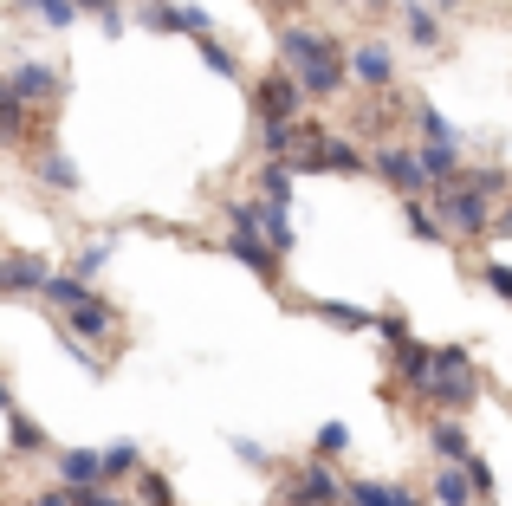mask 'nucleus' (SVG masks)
<instances>
[{
    "label": "nucleus",
    "instance_id": "obj_33",
    "mask_svg": "<svg viewBox=\"0 0 512 506\" xmlns=\"http://www.w3.org/2000/svg\"><path fill=\"white\" fill-rule=\"evenodd\" d=\"M111 247H117V241H111V234H104V241H91L85 253H78V266H72V273H85V279H91V273H98V266H104V260H111Z\"/></svg>",
    "mask_w": 512,
    "mask_h": 506
},
{
    "label": "nucleus",
    "instance_id": "obj_30",
    "mask_svg": "<svg viewBox=\"0 0 512 506\" xmlns=\"http://www.w3.org/2000/svg\"><path fill=\"white\" fill-rule=\"evenodd\" d=\"M137 494H143V506H175V487H169L156 468H143V474H137Z\"/></svg>",
    "mask_w": 512,
    "mask_h": 506
},
{
    "label": "nucleus",
    "instance_id": "obj_28",
    "mask_svg": "<svg viewBox=\"0 0 512 506\" xmlns=\"http://www.w3.org/2000/svg\"><path fill=\"white\" fill-rule=\"evenodd\" d=\"M260 195H266V202H286V208H292V169H286V163H266V169H260Z\"/></svg>",
    "mask_w": 512,
    "mask_h": 506
},
{
    "label": "nucleus",
    "instance_id": "obj_22",
    "mask_svg": "<svg viewBox=\"0 0 512 506\" xmlns=\"http://www.w3.org/2000/svg\"><path fill=\"white\" fill-rule=\"evenodd\" d=\"M402 26H409V39H415L422 52H435V46H441V20H435V13L422 7V0H409V13H402Z\"/></svg>",
    "mask_w": 512,
    "mask_h": 506
},
{
    "label": "nucleus",
    "instance_id": "obj_4",
    "mask_svg": "<svg viewBox=\"0 0 512 506\" xmlns=\"http://www.w3.org/2000/svg\"><path fill=\"white\" fill-rule=\"evenodd\" d=\"M227 253H234V260L247 266V273L260 279V286H273V279H279V247L266 241V234L253 228V221H234V234H227Z\"/></svg>",
    "mask_w": 512,
    "mask_h": 506
},
{
    "label": "nucleus",
    "instance_id": "obj_29",
    "mask_svg": "<svg viewBox=\"0 0 512 506\" xmlns=\"http://www.w3.org/2000/svg\"><path fill=\"white\" fill-rule=\"evenodd\" d=\"M104 474H111V481H117V474H143L137 442H111V448H104Z\"/></svg>",
    "mask_w": 512,
    "mask_h": 506
},
{
    "label": "nucleus",
    "instance_id": "obj_42",
    "mask_svg": "<svg viewBox=\"0 0 512 506\" xmlns=\"http://www.w3.org/2000/svg\"><path fill=\"white\" fill-rule=\"evenodd\" d=\"M493 228H500V234H512V202L500 208V221H493Z\"/></svg>",
    "mask_w": 512,
    "mask_h": 506
},
{
    "label": "nucleus",
    "instance_id": "obj_38",
    "mask_svg": "<svg viewBox=\"0 0 512 506\" xmlns=\"http://www.w3.org/2000/svg\"><path fill=\"white\" fill-rule=\"evenodd\" d=\"M376 331H383L389 344H409V325H402V312H383V318H376Z\"/></svg>",
    "mask_w": 512,
    "mask_h": 506
},
{
    "label": "nucleus",
    "instance_id": "obj_40",
    "mask_svg": "<svg viewBox=\"0 0 512 506\" xmlns=\"http://www.w3.org/2000/svg\"><path fill=\"white\" fill-rule=\"evenodd\" d=\"M487 286H493V292H500V299L512 305V266H500V260H493V266H487Z\"/></svg>",
    "mask_w": 512,
    "mask_h": 506
},
{
    "label": "nucleus",
    "instance_id": "obj_8",
    "mask_svg": "<svg viewBox=\"0 0 512 506\" xmlns=\"http://www.w3.org/2000/svg\"><path fill=\"white\" fill-rule=\"evenodd\" d=\"M435 364H441V351H428V344H396V377L409 383L415 396H428V383H435Z\"/></svg>",
    "mask_w": 512,
    "mask_h": 506
},
{
    "label": "nucleus",
    "instance_id": "obj_13",
    "mask_svg": "<svg viewBox=\"0 0 512 506\" xmlns=\"http://www.w3.org/2000/svg\"><path fill=\"white\" fill-rule=\"evenodd\" d=\"M7 85L20 91L26 104H39V98H52V91H59V72H52V65H20V72H13Z\"/></svg>",
    "mask_w": 512,
    "mask_h": 506
},
{
    "label": "nucleus",
    "instance_id": "obj_6",
    "mask_svg": "<svg viewBox=\"0 0 512 506\" xmlns=\"http://www.w3.org/2000/svg\"><path fill=\"white\" fill-rule=\"evenodd\" d=\"M376 176H383L396 195H422V189H435V176L422 169V150H376Z\"/></svg>",
    "mask_w": 512,
    "mask_h": 506
},
{
    "label": "nucleus",
    "instance_id": "obj_3",
    "mask_svg": "<svg viewBox=\"0 0 512 506\" xmlns=\"http://www.w3.org/2000/svg\"><path fill=\"white\" fill-rule=\"evenodd\" d=\"M441 221H448V234H487L493 228V195L467 189V182H448V195H441Z\"/></svg>",
    "mask_w": 512,
    "mask_h": 506
},
{
    "label": "nucleus",
    "instance_id": "obj_41",
    "mask_svg": "<svg viewBox=\"0 0 512 506\" xmlns=\"http://www.w3.org/2000/svg\"><path fill=\"white\" fill-rule=\"evenodd\" d=\"M33 506H78L72 487H46V494H33Z\"/></svg>",
    "mask_w": 512,
    "mask_h": 506
},
{
    "label": "nucleus",
    "instance_id": "obj_23",
    "mask_svg": "<svg viewBox=\"0 0 512 506\" xmlns=\"http://www.w3.org/2000/svg\"><path fill=\"white\" fill-rule=\"evenodd\" d=\"M325 169H331V176H363V150H357V143H344L338 130H331V143H325Z\"/></svg>",
    "mask_w": 512,
    "mask_h": 506
},
{
    "label": "nucleus",
    "instance_id": "obj_1",
    "mask_svg": "<svg viewBox=\"0 0 512 506\" xmlns=\"http://www.w3.org/2000/svg\"><path fill=\"white\" fill-rule=\"evenodd\" d=\"M279 52H286V65L305 78L312 98H331V91L350 78V59L338 52V39L318 33V26H286V33H279Z\"/></svg>",
    "mask_w": 512,
    "mask_h": 506
},
{
    "label": "nucleus",
    "instance_id": "obj_24",
    "mask_svg": "<svg viewBox=\"0 0 512 506\" xmlns=\"http://www.w3.org/2000/svg\"><path fill=\"white\" fill-rule=\"evenodd\" d=\"M318 312L331 318V325H344V331H376V312H363V305H344V299H325Z\"/></svg>",
    "mask_w": 512,
    "mask_h": 506
},
{
    "label": "nucleus",
    "instance_id": "obj_16",
    "mask_svg": "<svg viewBox=\"0 0 512 506\" xmlns=\"http://www.w3.org/2000/svg\"><path fill=\"white\" fill-rule=\"evenodd\" d=\"M39 182H46V189H59V195H72L78 189V163L65 150H39Z\"/></svg>",
    "mask_w": 512,
    "mask_h": 506
},
{
    "label": "nucleus",
    "instance_id": "obj_18",
    "mask_svg": "<svg viewBox=\"0 0 512 506\" xmlns=\"http://www.w3.org/2000/svg\"><path fill=\"white\" fill-rule=\"evenodd\" d=\"M350 506H422V500L402 494V487H389V481H357L350 487Z\"/></svg>",
    "mask_w": 512,
    "mask_h": 506
},
{
    "label": "nucleus",
    "instance_id": "obj_19",
    "mask_svg": "<svg viewBox=\"0 0 512 506\" xmlns=\"http://www.w3.org/2000/svg\"><path fill=\"white\" fill-rule=\"evenodd\" d=\"M467 487H474L467 461H448V468L435 474V500H441V506H467Z\"/></svg>",
    "mask_w": 512,
    "mask_h": 506
},
{
    "label": "nucleus",
    "instance_id": "obj_2",
    "mask_svg": "<svg viewBox=\"0 0 512 506\" xmlns=\"http://www.w3.org/2000/svg\"><path fill=\"white\" fill-rule=\"evenodd\" d=\"M474 396H480L474 364H467L461 344H448V351H441V364H435V383H428V403H441V409H474Z\"/></svg>",
    "mask_w": 512,
    "mask_h": 506
},
{
    "label": "nucleus",
    "instance_id": "obj_15",
    "mask_svg": "<svg viewBox=\"0 0 512 506\" xmlns=\"http://www.w3.org/2000/svg\"><path fill=\"white\" fill-rule=\"evenodd\" d=\"M39 299H52L59 312H72V305H85V299H91V279H85V273H52Z\"/></svg>",
    "mask_w": 512,
    "mask_h": 506
},
{
    "label": "nucleus",
    "instance_id": "obj_25",
    "mask_svg": "<svg viewBox=\"0 0 512 506\" xmlns=\"http://www.w3.org/2000/svg\"><path fill=\"white\" fill-rule=\"evenodd\" d=\"M422 169H428V176H441V182H454V176H461L454 143H422Z\"/></svg>",
    "mask_w": 512,
    "mask_h": 506
},
{
    "label": "nucleus",
    "instance_id": "obj_34",
    "mask_svg": "<svg viewBox=\"0 0 512 506\" xmlns=\"http://www.w3.org/2000/svg\"><path fill=\"white\" fill-rule=\"evenodd\" d=\"M150 26L156 33H182V7L175 0H150Z\"/></svg>",
    "mask_w": 512,
    "mask_h": 506
},
{
    "label": "nucleus",
    "instance_id": "obj_26",
    "mask_svg": "<svg viewBox=\"0 0 512 506\" xmlns=\"http://www.w3.org/2000/svg\"><path fill=\"white\" fill-rule=\"evenodd\" d=\"M415 124H422V143H461V130H454L435 104H415Z\"/></svg>",
    "mask_w": 512,
    "mask_h": 506
},
{
    "label": "nucleus",
    "instance_id": "obj_10",
    "mask_svg": "<svg viewBox=\"0 0 512 506\" xmlns=\"http://www.w3.org/2000/svg\"><path fill=\"white\" fill-rule=\"evenodd\" d=\"M65 325H72V338H111V331H117V312L98 299V292H91L85 305H72V312H65Z\"/></svg>",
    "mask_w": 512,
    "mask_h": 506
},
{
    "label": "nucleus",
    "instance_id": "obj_7",
    "mask_svg": "<svg viewBox=\"0 0 512 506\" xmlns=\"http://www.w3.org/2000/svg\"><path fill=\"white\" fill-rule=\"evenodd\" d=\"M312 98V91H305V78L292 72H273V78H260V117H299V104Z\"/></svg>",
    "mask_w": 512,
    "mask_h": 506
},
{
    "label": "nucleus",
    "instance_id": "obj_14",
    "mask_svg": "<svg viewBox=\"0 0 512 506\" xmlns=\"http://www.w3.org/2000/svg\"><path fill=\"white\" fill-rule=\"evenodd\" d=\"M0 416H7V448H13V455H33V448H46V442H39V429L20 416V403H13V396H0Z\"/></svg>",
    "mask_w": 512,
    "mask_h": 506
},
{
    "label": "nucleus",
    "instance_id": "obj_39",
    "mask_svg": "<svg viewBox=\"0 0 512 506\" xmlns=\"http://www.w3.org/2000/svg\"><path fill=\"white\" fill-rule=\"evenodd\" d=\"M234 461H240V468H266V448H260V442H240V435H234Z\"/></svg>",
    "mask_w": 512,
    "mask_h": 506
},
{
    "label": "nucleus",
    "instance_id": "obj_36",
    "mask_svg": "<svg viewBox=\"0 0 512 506\" xmlns=\"http://www.w3.org/2000/svg\"><path fill=\"white\" fill-rule=\"evenodd\" d=\"M467 474H474V494H480V500H500V481H493V468H487L480 455L467 461Z\"/></svg>",
    "mask_w": 512,
    "mask_h": 506
},
{
    "label": "nucleus",
    "instance_id": "obj_32",
    "mask_svg": "<svg viewBox=\"0 0 512 506\" xmlns=\"http://www.w3.org/2000/svg\"><path fill=\"white\" fill-rule=\"evenodd\" d=\"M312 448H318V455H325V461H331V455H344V448H350V429H344V422H325Z\"/></svg>",
    "mask_w": 512,
    "mask_h": 506
},
{
    "label": "nucleus",
    "instance_id": "obj_17",
    "mask_svg": "<svg viewBox=\"0 0 512 506\" xmlns=\"http://www.w3.org/2000/svg\"><path fill=\"white\" fill-rule=\"evenodd\" d=\"M402 221H409V234H415V241H428V247L448 241V221H441L428 202H415V195H409V208H402Z\"/></svg>",
    "mask_w": 512,
    "mask_h": 506
},
{
    "label": "nucleus",
    "instance_id": "obj_20",
    "mask_svg": "<svg viewBox=\"0 0 512 506\" xmlns=\"http://www.w3.org/2000/svg\"><path fill=\"white\" fill-rule=\"evenodd\" d=\"M26 137V98L13 85H0V143H20Z\"/></svg>",
    "mask_w": 512,
    "mask_h": 506
},
{
    "label": "nucleus",
    "instance_id": "obj_9",
    "mask_svg": "<svg viewBox=\"0 0 512 506\" xmlns=\"http://www.w3.org/2000/svg\"><path fill=\"white\" fill-rule=\"evenodd\" d=\"M46 279H52V266L39 253H7L0 260V286L7 292H46Z\"/></svg>",
    "mask_w": 512,
    "mask_h": 506
},
{
    "label": "nucleus",
    "instance_id": "obj_27",
    "mask_svg": "<svg viewBox=\"0 0 512 506\" xmlns=\"http://www.w3.org/2000/svg\"><path fill=\"white\" fill-rule=\"evenodd\" d=\"M195 46H201V65H208L214 78H240L234 52H227V46H221V39H214V33H208V39H195Z\"/></svg>",
    "mask_w": 512,
    "mask_h": 506
},
{
    "label": "nucleus",
    "instance_id": "obj_31",
    "mask_svg": "<svg viewBox=\"0 0 512 506\" xmlns=\"http://www.w3.org/2000/svg\"><path fill=\"white\" fill-rule=\"evenodd\" d=\"M85 13H98L104 20V33H124V0H78Z\"/></svg>",
    "mask_w": 512,
    "mask_h": 506
},
{
    "label": "nucleus",
    "instance_id": "obj_11",
    "mask_svg": "<svg viewBox=\"0 0 512 506\" xmlns=\"http://www.w3.org/2000/svg\"><path fill=\"white\" fill-rule=\"evenodd\" d=\"M350 78H363V91H383L389 78H396L389 46H357V52H350Z\"/></svg>",
    "mask_w": 512,
    "mask_h": 506
},
{
    "label": "nucleus",
    "instance_id": "obj_37",
    "mask_svg": "<svg viewBox=\"0 0 512 506\" xmlns=\"http://www.w3.org/2000/svg\"><path fill=\"white\" fill-rule=\"evenodd\" d=\"M182 33H188V39H208V33H214V20H208L201 7H182Z\"/></svg>",
    "mask_w": 512,
    "mask_h": 506
},
{
    "label": "nucleus",
    "instance_id": "obj_12",
    "mask_svg": "<svg viewBox=\"0 0 512 506\" xmlns=\"http://www.w3.org/2000/svg\"><path fill=\"white\" fill-rule=\"evenodd\" d=\"M59 481L91 487V481H111V474H104V455H98V448H59Z\"/></svg>",
    "mask_w": 512,
    "mask_h": 506
},
{
    "label": "nucleus",
    "instance_id": "obj_21",
    "mask_svg": "<svg viewBox=\"0 0 512 506\" xmlns=\"http://www.w3.org/2000/svg\"><path fill=\"white\" fill-rule=\"evenodd\" d=\"M428 442H435L441 461H474V442H467L461 422H435V435H428Z\"/></svg>",
    "mask_w": 512,
    "mask_h": 506
},
{
    "label": "nucleus",
    "instance_id": "obj_5",
    "mask_svg": "<svg viewBox=\"0 0 512 506\" xmlns=\"http://www.w3.org/2000/svg\"><path fill=\"white\" fill-rule=\"evenodd\" d=\"M286 500H292V506H338V500H350V487L331 481L325 455H318V461H305V468L286 481Z\"/></svg>",
    "mask_w": 512,
    "mask_h": 506
},
{
    "label": "nucleus",
    "instance_id": "obj_35",
    "mask_svg": "<svg viewBox=\"0 0 512 506\" xmlns=\"http://www.w3.org/2000/svg\"><path fill=\"white\" fill-rule=\"evenodd\" d=\"M65 487H72V481H65ZM72 494H78V506H124V500L111 494V481H91V487H72Z\"/></svg>",
    "mask_w": 512,
    "mask_h": 506
}]
</instances>
